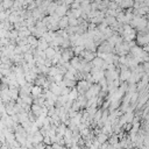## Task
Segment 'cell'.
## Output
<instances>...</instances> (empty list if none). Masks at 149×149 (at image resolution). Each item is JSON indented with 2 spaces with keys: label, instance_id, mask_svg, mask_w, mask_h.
I'll list each match as a JSON object with an SVG mask.
<instances>
[{
  "label": "cell",
  "instance_id": "obj_1",
  "mask_svg": "<svg viewBox=\"0 0 149 149\" xmlns=\"http://www.w3.org/2000/svg\"><path fill=\"white\" fill-rule=\"evenodd\" d=\"M46 55H47V58H48V59H54V57L56 56V51L54 50L53 47H49L46 50Z\"/></svg>",
  "mask_w": 149,
  "mask_h": 149
},
{
  "label": "cell",
  "instance_id": "obj_2",
  "mask_svg": "<svg viewBox=\"0 0 149 149\" xmlns=\"http://www.w3.org/2000/svg\"><path fill=\"white\" fill-rule=\"evenodd\" d=\"M65 13H67V7H65V6H59V7H56L55 14L58 15L59 18H63V15H65Z\"/></svg>",
  "mask_w": 149,
  "mask_h": 149
},
{
  "label": "cell",
  "instance_id": "obj_3",
  "mask_svg": "<svg viewBox=\"0 0 149 149\" xmlns=\"http://www.w3.org/2000/svg\"><path fill=\"white\" fill-rule=\"evenodd\" d=\"M67 26H69V18H68V16H63V18H61V21H59V23H58V27L62 28V29H64Z\"/></svg>",
  "mask_w": 149,
  "mask_h": 149
},
{
  "label": "cell",
  "instance_id": "obj_4",
  "mask_svg": "<svg viewBox=\"0 0 149 149\" xmlns=\"http://www.w3.org/2000/svg\"><path fill=\"white\" fill-rule=\"evenodd\" d=\"M30 92L33 93L34 97H40V96H41V92H42V89H41L38 85H36V86H33V89H32Z\"/></svg>",
  "mask_w": 149,
  "mask_h": 149
},
{
  "label": "cell",
  "instance_id": "obj_5",
  "mask_svg": "<svg viewBox=\"0 0 149 149\" xmlns=\"http://www.w3.org/2000/svg\"><path fill=\"white\" fill-rule=\"evenodd\" d=\"M77 92H78V91H77V90H75V89H73V90H71L69 97H68L70 101H73V100H76V99L78 98V93H77Z\"/></svg>",
  "mask_w": 149,
  "mask_h": 149
},
{
  "label": "cell",
  "instance_id": "obj_6",
  "mask_svg": "<svg viewBox=\"0 0 149 149\" xmlns=\"http://www.w3.org/2000/svg\"><path fill=\"white\" fill-rule=\"evenodd\" d=\"M98 141L100 142V143H106V141H107V135L103 133V134H99V136H98Z\"/></svg>",
  "mask_w": 149,
  "mask_h": 149
},
{
  "label": "cell",
  "instance_id": "obj_7",
  "mask_svg": "<svg viewBox=\"0 0 149 149\" xmlns=\"http://www.w3.org/2000/svg\"><path fill=\"white\" fill-rule=\"evenodd\" d=\"M105 21H106L107 23H110V24H111V23L113 24V23H115V18L114 16H108V18H106Z\"/></svg>",
  "mask_w": 149,
  "mask_h": 149
},
{
  "label": "cell",
  "instance_id": "obj_8",
  "mask_svg": "<svg viewBox=\"0 0 149 149\" xmlns=\"http://www.w3.org/2000/svg\"><path fill=\"white\" fill-rule=\"evenodd\" d=\"M69 18V16H68ZM77 19H69V24L70 26H76L77 24Z\"/></svg>",
  "mask_w": 149,
  "mask_h": 149
},
{
  "label": "cell",
  "instance_id": "obj_9",
  "mask_svg": "<svg viewBox=\"0 0 149 149\" xmlns=\"http://www.w3.org/2000/svg\"><path fill=\"white\" fill-rule=\"evenodd\" d=\"M108 147H110V146H108L107 143H104V144L100 146V148H99V149H108Z\"/></svg>",
  "mask_w": 149,
  "mask_h": 149
},
{
  "label": "cell",
  "instance_id": "obj_10",
  "mask_svg": "<svg viewBox=\"0 0 149 149\" xmlns=\"http://www.w3.org/2000/svg\"><path fill=\"white\" fill-rule=\"evenodd\" d=\"M4 5H5L6 7H8V6H12V5H13V2H12V1H5Z\"/></svg>",
  "mask_w": 149,
  "mask_h": 149
},
{
  "label": "cell",
  "instance_id": "obj_11",
  "mask_svg": "<svg viewBox=\"0 0 149 149\" xmlns=\"http://www.w3.org/2000/svg\"><path fill=\"white\" fill-rule=\"evenodd\" d=\"M149 69V63H144V70Z\"/></svg>",
  "mask_w": 149,
  "mask_h": 149
}]
</instances>
